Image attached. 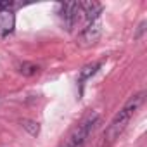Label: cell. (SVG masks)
<instances>
[{
	"label": "cell",
	"instance_id": "6da1fadb",
	"mask_svg": "<svg viewBox=\"0 0 147 147\" xmlns=\"http://www.w3.org/2000/svg\"><path fill=\"white\" fill-rule=\"evenodd\" d=\"M144 99H145V92H140L133 97H130V100L123 106V109L113 118V121L109 123V126L106 128L104 135H102V142H100V147H111L118 138L119 135L125 131L126 125L130 123L131 116L137 113V109L144 104Z\"/></svg>",
	"mask_w": 147,
	"mask_h": 147
},
{
	"label": "cell",
	"instance_id": "7a4b0ae2",
	"mask_svg": "<svg viewBox=\"0 0 147 147\" xmlns=\"http://www.w3.org/2000/svg\"><path fill=\"white\" fill-rule=\"evenodd\" d=\"M99 119H100V116H99L97 113H95V114H90L88 118H85L75 130L69 133V137L62 142L61 147H83L85 142H87V138H88L90 133L94 131L95 125L99 123Z\"/></svg>",
	"mask_w": 147,
	"mask_h": 147
},
{
	"label": "cell",
	"instance_id": "3957f363",
	"mask_svg": "<svg viewBox=\"0 0 147 147\" xmlns=\"http://www.w3.org/2000/svg\"><path fill=\"white\" fill-rule=\"evenodd\" d=\"M80 12V2H61L57 4V14L62 19L66 30H71L75 26Z\"/></svg>",
	"mask_w": 147,
	"mask_h": 147
},
{
	"label": "cell",
	"instance_id": "277c9868",
	"mask_svg": "<svg viewBox=\"0 0 147 147\" xmlns=\"http://www.w3.org/2000/svg\"><path fill=\"white\" fill-rule=\"evenodd\" d=\"M100 33H102V30H100V24L99 23H90L83 31H82V35H80V45L82 47H90V45H95L97 42H99V38H100Z\"/></svg>",
	"mask_w": 147,
	"mask_h": 147
},
{
	"label": "cell",
	"instance_id": "5b68a950",
	"mask_svg": "<svg viewBox=\"0 0 147 147\" xmlns=\"http://www.w3.org/2000/svg\"><path fill=\"white\" fill-rule=\"evenodd\" d=\"M16 28V14L14 11H0V38H5Z\"/></svg>",
	"mask_w": 147,
	"mask_h": 147
},
{
	"label": "cell",
	"instance_id": "8992f818",
	"mask_svg": "<svg viewBox=\"0 0 147 147\" xmlns=\"http://www.w3.org/2000/svg\"><path fill=\"white\" fill-rule=\"evenodd\" d=\"M80 11H83V14H85V18H87V21H90V23H95V19L100 16V12H102V4H99V2H80Z\"/></svg>",
	"mask_w": 147,
	"mask_h": 147
},
{
	"label": "cell",
	"instance_id": "52a82bcc",
	"mask_svg": "<svg viewBox=\"0 0 147 147\" xmlns=\"http://www.w3.org/2000/svg\"><path fill=\"white\" fill-rule=\"evenodd\" d=\"M102 62H92V64H87L80 69V76H78V85H80V95H83V85L88 78H92L95 73L100 69Z\"/></svg>",
	"mask_w": 147,
	"mask_h": 147
},
{
	"label": "cell",
	"instance_id": "ba28073f",
	"mask_svg": "<svg viewBox=\"0 0 147 147\" xmlns=\"http://www.w3.org/2000/svg\"><path fill=\"white\" fill-rule=\"evenodd\" d=\"M21 126L30 133V135H33V137H38L40 135V125L36 123V121H33V119H21Z\"/></svg>",
	"mask_w": 147,
	"mask_h": 147
},
{
	"label": "cell",
	"instance_id": "9c48e42d",
	"mask_svg": "<svg viewBox=\"0 0 147 147\" xmlns=\"http://www.w3.org/2000/svg\"><path fill=\"white\" fill-rule=\"evenodd\" d=\"M38 71H40V67L36 64H33V62H23L19 66V73L23 76H35Z\"/></svg>",
	"mask_w": 147,
	"mask_h": 147
},
{
	"label": "cell",
	"instance_id": "30bf717a",
	"mask_svg": "<svg viewBox=\"0 0 147 147\" xmlns=\"http://www.w3.org/2000/svg\"><path fill=\"white\" fill-rule=\"evenodd\" d=\"M145 24H147L145 21H142V23L138 24V30H137V33H135V38H140V36H142V33L145 31Z\"/></svg>",
	"mask_w": 147,
	"mask_h": 147
}]
</instances>
